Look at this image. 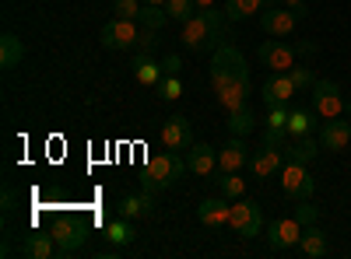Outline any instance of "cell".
<instances>
[{"label": "cell", "instance_id": "2", "mask_svg": "<svg viewBox=\"0 0 351 259\" xmlns=\"http://www.w3.org/2000/svg\"><path fill=\"white\" fill-rule=\"evenodd\" d=\"M228 39V18L218 8H200L183 21V36L180 42L190 53H215Z\"/></svg>", "mask_w": 351, "mask_h": 259}, {"label": "cell", "instance_id": "39", "mask_svg": "<svg viewBox=\"0 0 351 259\" xmlns=\"http://www.w3.org/2000/svg\"><path fill=\"white\" fill-rule=\"evenodd\" d=\"M285 8H291V11H299V18H306L309 11H306V0H281Z\"/></svg>", "mask_w": 351, "mask_h": 259}, {"label": "cell", "instance_id": "28", "mask_svg": "<svg viewBox=\"0 0 351 259\" xmlns=\"http://www.w3.org/2000/svg\"><path fill=\"white\" fill-rule=\"evenodd\" d=\"M228 133L232 137H250L253 130H256V116H253V112H250V105L246 109H236V112H228Z\"/></svg>", "mask_w": 351, "mask_h": 259}, {"label": "cell", "instance_id": "20", "mask_svg": "<svg viewBox=\"0 0 351 259\" xmlns=\"http://www.w3.org/2000/svg\"><path fill=\"white\" fill-rule=\"evenodd\" d=\"M21 256H25V259H53V256H60V245H56L53 235L28 232V235L21 238Z\"/></svg>", "mask_w": 351, "mask_h": 259}, {"label": "cell", "instance_id": "16", "mask_svg": "<svg viewBox=\"0 0 351 259\" xmlns=\"http://www.w3.org/2000/svg\"><path fill=\"white\" fill-rule=\"evenodd\" d=\"M197 221L204 224V228H225L228 221H232V204L218 193V200L215 196H208V200H200L197 204Z\"/></svg>", "mask_w": 351, "mask_h": 259}, {"label": "cell", "instance_id": "42", "mask_svg": "<svg viewBox=\"0 0 351 259\" xmlns=\"http://www.w3.org/2000/svg\"><path fill=\"white\" fill-rule=\"evenodd\" d=\"M344 116L351 120V98H344Z\"/></svg>", "mask_w": 351, "mask_h": 259}, {"label": "cell", "instance_id": "33", "mask_svg": "<svg viewBox=\"0 0 351 259\" xmlns=\"http://www.w3.org/2000/svg\"><path fill=\"white\" fill-rule=\"evenodd\" d=\"M288 105H271L267 109V130H288Z\"/></svg>", "mask_w": 351, "mask_h": 259}, {"label": "cell", "instance_id": "18", "mask_svg": "<svg viewBox=\"0 0 351 259\" xmlns=\"http://www.w3.org/2000/svg\"><path fill=\"white\" fill-rule=\"evenodd\" d=\"M186 165H190L193 176L211 179L215 172H218V151L211 148V144H193V148L186 151Z\"/></svg>", "mask_w": 351, "mask_h": 259}, {"label": "cell", "instance_id": "36", "mask_svg": "<svg viewBox=\"0 0 351 259\" xmlns=\"http://www.w3.org/2000/svg\"><path fill=\"white\" fill-rule=\"evenodd\" d=\"M137 49H141V53H155V49H158V28H144V25H141Z\"/></svg>", "mask_w": 351, "mask_h": 259}, {"label": "cell", "instance_id": "6", "mask_svg": "<svg viewBox=\"0 0 351 259\" xmlns=\"http://www.w3.org/2000/svg\"><path fill=\"white\" fill-rule=\"evenodd\" d=\"M281 176V193L295 204V200H313L316 193V179L309 176V168L299 161H285V168L278 172Z\"/></svg>", "mask_w": 351, "mask_h": 259}, {"label": "cell", "instance_id": "25", "mask_svg": "<svg viewBox=\"0 0 351 259\" xmlns=\"http://www.w3.org/2000/svg\"><path fill=\"white\" fill-rule=\"evenodd\" d=\"M21 60H25V42L14 32H4V36H0V67L14 70Z\"/></svg>", "mask_w": 351, "mask_h": 259}, {"label": "cell", "instance_id": "7", "mask_svg": "<svg viewBox=\"0 0 351 259\" xmlns=\"http://www.w3.org/2000/svg\"><path fill=\"white\" fill-rule=\"evenodd\" d=\"M302 232H306V224H302L295 214L271 221V224H267V245H271V252H288V249H295L299 238H302Z\"/></svg>", "mask_w": 351, "mask_h": 259}, {"label": "cell", "instance_id": "10", "mask_svg": "<svg viewBox=\"0 0 351 259\" xmlns=\"http://www.w3.org/2000/svg\"><path fill=\"white\" fill-rule=\"evenodd\" d=\"M137 36H141V25L134 18H112L102 25V46L106 49H130V46H137Z\"/></svg>", "mask_w": 351, "mask_h": 259}, {"label": "cell", "instance_id": "31", "mask_svg": "<svg viewBox=\"0 0 351 259\" xmlns=\"http://www.w3.org/2000/svg\"><path fill=\"white\" fill-rule=\"evenodd\" d=\"M158 95H162L165 102H176V98L183 95V81H180V77H172V74H165L162 84H158Z\"/></svg>", "mask_w": 351, "mask_h": 259}, {"label": "cell", "instance_id": "35", "mask_svg": "<svg viewBox=\"0 0 351 259\" xmlns=\"http://www.w3.org/2000/svg\"><path fill=\"white\" fill-rule=\"evenodd\" d=\"M141 0H112V11H116V18H141Z\"/></svg>", "mask_w": 351, "mask_h": 259}, {"label": "cell", "instance_id": "29", "mask_svg": "<svg viewBox=\"0 0 351 259\" xmlns=\"http://www.w3.org/2000/svg\"><path fill=\"white\" fill-rule=\"evenodd\" d=\"M106 238H109L112 245H130V242H134V221H130V217L109 221V224H106Z\"/></svg>", "mask_w": 351, "mask_h": 259}, {"label": "cell", "instance_id": "32", "mask_svg": "<svg viewBox=\"0 0 351 259\" xmlns=\"http://www.w3.org/2000/svg\"><path fill=\"white\" fill-rule=\"evenodd\" d=\"M165 11H169V21H186L193 14V0H169Z\"/></svg>", "mask_w": 351, "mask_h": 259}, {"label": "cell", "instance_id": "34", "mask_svg": "<svg viewBox=\"0 0 351 259\" xmlns=\"http://www.w3.org/2000/svg\"><path fill=\"white\" fill-rule=\"evenodd\" d=\"M288 77H291V84H295L299 92H306V88H313V84H316L313 70H309V67H299V64H295V67L288 70Z\"/></svg>", "mask_w": 351, "mask_h": 259}, {"label": "cell", "instance_id": "19", "mask_svg": "<svg viewBox=\"0 0 351 259\" xmlns=\"http://www.w3.org/2000/svg\"><path fill=\"white\" fill-rule=\"evenodd\" d=\"M295 249L306 259H324V256H330V235L324 232V228H316V224H306V232H302Z\"/></svg>", "mask_w": 351, "mask_h": 259}, {"label": "cell", "instance_id": "26", "mask_svg": "<svg viewBox=\"0 0 351 259\" xmlns=\"http://www.w3.org/2000/svg\"><path fill=\"white\" fill-rule=\"evenodd\" d=\"M267 4H271V0H225L221 11H225V18H228V21H243V18L260 14Z\"/></svg>", "mask_w": 351, "mask_h": 259}, {"label": "cell", "instance_id": "13", "mask_svg": "<svg viewBox=\"0 0 351 259\" xmlns=\"http://www.w3.org/2000/svg\"><path fill=\"white\" fill-rule=\"evenodd\" d=\"M319 148L330 151V154L348 151L351 148V120L348 116H334V120L319 123Z\"/></svg>", "mask_w": 351, "mask_h": 259}, {"label": "cell", "instance_id": "1", "mask_svg": "<svg viewBox=\"0 0 351 259\" xmlns=\"http://www.w3.org/2000/svg\"><path fill=\"white\" fill-rule=\"evenodd\" d=\"M211 88L218 95V105L225 116L236 109H246V102H250V67L243 60V53L228 39L211 56Z\"/></svg>", "mask_w": 351, "mask_h": 259}, {"label": "cell", "instance_id": "38", "mask_svg": "<svg viewBox=\"0 0 351 259\" xmlns=\"http://www.w3.org/2000/svg\"><path fill=\"white\" fill-rule=\"evenodd\" d=\"M180 70H183V56L169 53L165 60H162V74H172V77H180Z\"/></svg>", "mask_w": 351, "mask_h": 259}, {"label": "cell", "instance_id": "23", "mask_svg": "<svg viewBox=\"0 0 351 259\" xmlns=\"http://www.w3.org/2000/svg\"><path fill=\"white\" fill-rule=\"evenodd\" d=\"M134 77H137V84H144V88H158L162 84V64H155L152 60V53H134Z\"/></svg>", "mask_w": 351, "mask_h": 259}, {"label": "cell", "instance_id": "22", "mask_svg": "<svg viewBox=\"0 0 351 259\" xmlns=\"http://www.w3.org/2000/svg\"><path fill=\"white\" fill-rule=\"evenodd\" d=\"M319 137L313 140V137H288V144H285V161H299V165H309V161H316L319 158Z\"/></svg>", "mask_w": 351, "mask_h": 259}, {"label": "cell", "instance_id": "12", "mask_svg": "<svg viewBox=\"0 0 351 259\" xmlns=\"http://www.w3.org/2000/svg\"><path fill=\"white\" fill-rule=\"evenodd\" d=\"M193 123L186 120V116H169L165 123H162V148H169V151H190L193 148Z\"/></svg>", "mask_w": 351, "mask_h": 259}, {"label": "cell", "instance_id": "9", "mask_svg": "<svg viewBox=\"0 0 351 259\" xmlns=\"http://www.w3.org/2000/svg\"><path fill=\"white\" fill-rule=\"evenodd\" d=\"M299 21H302L299 11H291V8H274V0L260 11V28H263V32H267L271 39H285V36H291Z\"/></svg>", "mask_w": 351, "mask_h": 259}, {"label": "cell", "instance_id": "24", "mask_svg": "<svg viewBox=\"0 0 351 259\" xmlns=\"http://www.w3.org/2000/svg\"><path fill=\"white\" fill-rule=\"evenodd\" d=\"M319 133L316 109H291L288 112V137H313Z\"/></svg>", "mask_w": 351, "mask_h": 259}, {"label": "cell", "instance_id": "3", "mask_svg": "<svg viewBox=\"0 0 351 259\" xmlns=\"http://www.w3.org/2000/svg\"><path fill=\"white\" fill-rule=\"evenodd\" d=\"M186 158L180 154V151H162V154H152L148 158V165H144V172H141V189H152V193H165V189H172L176 182H180L183 176H186Z\"/></svg>", "mask_w": 351, "mask_h": 259}, {"label": "cell", "instance_id": "15", "mask_svg": "<svg viewBox=\"0 0 351 259\" xmlns=\"http://www.w3.org/2000/svg\"><path fill=\"white\" fill-rule=\"evenodd\" d=\"M299 95V88L291 84V77L288 74H271L267 81H263V88H260V98H263V105H288L291 98Z\"/></svg>", "mask_w": 351, "mask_h": 259}, {"label": "cell", "instance_id": "40", "mask_svg": "<svg viewBox=\"0 0 351 259\" xmlns=\"http://www.w3.org/2000/svg\"><path fill=\"white\" fill-rule=\"evenodd\" d=\"M215 4H218V0H193V8H197V11H200V8H215Z\"/></svg>", "mask_w": 351, "mask_h": 259}, {"label": "cell", "instance_id": "27", "mask_svg": "<svg viewBox=\"0 0 351 259\" xmlns=\"http://www.w3.org/2000/svg\"><path fill=\"white\" fill-rule=\"evenodd\" d=\"M215 186H218V193L225 196V200H239V196H246V179L239 176V172H218V179H211Z\"/></svg>", "mask_w": 351, "mask_h": 259}, {"label": "cell", "instance_id": "21", "mask_svg": "<svg viewBox=\"0 0 351 259\" xmlns=\"http://www.w3.org/2000/svg\"><path fill=\"white\" fill-rule=\"evenodd\" d=\"M116 210H120V217H130V221L152 217V214H155V193H152V189H141V193H134V196H123Z\"/></svg>", "mask_w": 351, "mask_h": 259}, {"label": "cell", "instance_id": "30", "mask_svg": "<svg viewBox=\"0 0 351 259\" xmlns=\"http://www.w3.org/2000/svg\"><path fill=\"white\" fill-rule=\"evenodd\" d=\"M165 21H169V11L155 8V4H144L141 18H137V25H144V28H165Z\"/></svg>", "mask_w": 351, "mask_h": 259}, {"label": "cell", "instance_id": "14", "mask_svg": "<svg viewBox=\"0 0 351 259\" xmlns=\"http://www.w3.org/2000/svg\"><path fill=\"white\" fill-rule=\"evenodd\" d=\"M285 168V148H263L260 144V151L256 154H250V176L253 179H271L274 172H281Z\"/></svg>", "mask_w": 351, "mask_h": 259}, {"label": "cell", "instance_id": "41", "mask_svg": "<svg viewBox=\"0 0 351 259\" xmlns=\"http://www.w3.org/2000/svg\"><path fill=\"white\" fill-rule=\"evenodd\" d=\"M141 4H155V8H165L169 0H141Z\"/></svg>", "mask_w": 351, "mask_h": 259}, {"label": "cell", "instance_id": "5", "mask_svg": "<svg viewBox=\"0 0 351 259\" xmlns=\"http://www.w3.org/2000/svg\"><path fill=\"white\" fill-rule=\"evenodd\" d=\"M228 228L236 232L239 238H256L260 232H263V214H260V207H256V200H250V196H239V200H232V221H228Z\"/></svg>", "mask_w": 351, "mask_h": 259}, {"label": "cell", "instance_id": "4", "mask_svg": "<svg viewBox=\"0 0 351 259\" xmlns=\"http://www.w3.org/2000/svg\"><path fill=\"white\" fill-rule=\"evenodd\" d=\"M256 60L263 67H271V74H288L299 60V46L295 42H281V39H263L256 46Z\"/></svg>", "mask_w": 351, "mask_h": 259}, {"label": "cell", "instance_id": "8", "mask_svg": "<svg viewBox=\"0 0 351 259\" xmlns=\"http://www.w3.org/2000/svg\"><path fill=\"white\" fill-rule=\"evenodd\" d=\"M313 109L319 120H334L344 116V95L337 81H316L313 84Z\"/></svg>", "mask_w": 351, "mask_h": 259}, {"label": "cell", "instance_id": "11", "mask_svg": "<svg viewBox=\"0 0 351 259\" xmlns=\"http://www.w3.org/2000/svg\"><path fill=\"white\" fill-rule=\"evenodd\" d=\"M49 235L56 238V245H60V259H71V256L88 242V228L77 224L74 217H64V221H56V224L49 228Z\"/></svg>", "mask_w": 351, "mask_h": 259}, {"label": "cell", "instance_id": "37", "mask_svg": "<svg viewBox=\"0 0 351 259\" xmlns=\"http://www.w3.org/2000/svg\"><path fill=\"white\" fill-rule=\"evenodd\" d=\"M295 217L302 221V224H316V217H319V210L309 204V200H295Z\"/></svg>", "mask_w": 351, "mask_h": 259}, {"label": "cell", "instance_id": "17", "mask_svg": "<svg viewBox=\"0 0 351 259\" xmlns=\"http://www.w3.org/2000/svg\"><path fill=\"white\" fill-rule=\"evenodd\" d=\"M246 165H250L246 137H232L228 144L218 148V172H243Z\"/></svg>", "mask_w": 351, "mask_h": 259}]
</instances>
